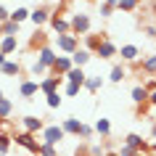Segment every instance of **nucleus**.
<instances>
[{
  "instance_id": "1",
  "label": "nucleus",
  "mask_w": 156,
  "mask_h": 156,
  "mask_svg": "<svg viewBox=\"0 0 156 156\" xmlns=\"http://www.w3.org/2000/svg\"><path fill=\"white\" fill-rule=\"evenodd\" d=\"M93 29V21H90V13H74L69 19V32L74 37H85V34H90Z\"/></svg>"
},
{
  "instance_id": "2",
  "label": "nucleus",
  "mask_w": 156,
  "mask_h": 156,
  "mask_svg": "<svg viewBox=\"0 0 156 156\" xmlns=\"http://www.w3.org/2000/svg\"><path fill=\"white\" fill-rule=\"evenodd\" d=\"M64 138H66V132L61 130V124H45L40 132V143H48V146H58Z\"/></svg>"
},
{
  "instance_id": "3",
  "label": "nucleus",
  "mask_w": 156,
  "mask_h": 156,
  "mask_svg": "<svg viewBox=\"0 0 156 156\" xmlns=\"http://www.w3.org/2000/svg\"><path fill=\"white\" fill-rule=\"evenodd\" d=\"M77 48H80V37H74L72 32H66V34H56V50H61L64 56H72Z\"/></svg>"
},
{
  "instance_id": "4",
  "label": "nucleus",
  "mask_w": 156,
  "mask_h": 156,
  "mask_svg": "<svg viewBox=\"0 0 156 156\" xmlns=\"http://www.w3.org/2000/svg\"><path fill=\"white\" fill-rule=\"evenodd\" d=\"M48 24L53 27V32H56V34H66V32H69V16H66V11H64V8L53 11Z\"/></svg>"
},
{
  "instance_id": "5",
  "label": "nucleus",
  "mask_w": 156,
  "mask_h": 156,
  "mask_svg": "<svg viewBox=\"0 0 156 156\" xmlns=\"http://www.w3.org/2000/svg\"><path fill=\"white\" fill-rule=\"evenodd\" d=\"M16 146H21L24 151H29V154L37 156V148H40V140H37V135H29V132H16Z\"/></svg>"
},
{
  "instance_id": "6",
  "label": "nucleus",
  "mask_w": 156,
  "mask_h": 156,
  "mask_svg": "<svg viewBox=\"0 0 156 156\" xmlns=\"http://www.w3.org/2000/svg\"><path fill=\"white\" fill-rule=\"evenodd\" d=\"M122 146L132 148V151H138V154H146L148 151V143L143 140V135H138V132H127L124 140H122Z\"/></svg>"
},
{
  "instance_id": "7",
  "label": "nucleus",
  "mask_w": 156,
  "mask_h": 156,
  "mask_svg": "<svg viewBox=\"0 0 156 156\" xmlns=\"http://www.w3.org/2000/svg\"><path fill=\"white\" fill-rule=\"evenodd\" d=\"M50 13H53V11H50L48 5H37L34 11H29V21L40 29V27H45V24L50 21Z\"/></svg>"
},
{
  "instance_id": "8",
  "label": "nucleus",
  "mask_w": 156,
  "mask_h": 156,
  "mask_svg": "<svg viewBox=\"0 0 156 156\" xmlns=\"http://www.w3.org/2000/svg\"><path fill=\"white\" fill-rule=\"evenodd\" d=\"M37 85H40V93H42V95H48V93L61 90V85H64V77H53V74H48V77H42Z\"/></svg>"
},
{
  "instance_id": "9",
  "label": "nucleus",
  "mask_w": 156,
  "mask_h": 156,
  "mask_svg": "<svg viewBox=\"0 0 156 156\" xmlns=\"http://www.w3.org/2000/svg\"><path fill=\"white\" fill-rule=\"evenodd\" d=\"M116 56H122V61H127V64H135V61L140 58V48L132 45V42H127V45H122V48H116Z\"/></svg>"
},
{
  "instance_id": "10",
  "label": "nucleus",
  "mask_w": 156,
  "mask_h": 156,
  "mask_svg": "<svg viewBox=\"0 0 156 156\" xmlns=\"http://www.w3.org/2000/svg\"><path fill=\"white\" fill-rule=\"evenodd\" d=\"M21 124H24V132H29V135H40L42 127H45V122H42L40 116H34V114L24 116V119H21Z\"/></svg>"
},
{
  "instance_id": "11",
  "label": "nucleus",
  "mask_w": 156,
  "mask_h": 156,
  "mask_svg": "<svg viewBox=\"0 0 156 156\" xmlns=\"http://www.w3.org/2000/svg\"><path fill=\"white\" fill-rule=\"evenodd\" d=\"M19 93H21V98L32 101L37 93H40V85H37V80H21L19 82Z\"/></svg>"
},
{
  "instance_id": "12",
  "label": "nucleus",
  "mask_w": 156,
  "mask_h": 156,
  "mask_svg": "<svg viewBox=\"0 0 156 156\" xmlns=\"http://www.w3.org/2000/svg\"><path fill=\"white\" fill-rule=\"evenodd\" d=\"M69 69H72V58L69 56H56L53 66H50V74H53V77H64Z\"/></svg>"
},
{
  "instance_id": "13",
  "label": "nucleus",
  "mask_w": 156,
  "mask_h": 156,
  "mask_svg": "<svg viewBox=\"0 0 156 156\" xmlns=\"http://www.w3.org/2000/svg\"><path fill=\"white\" fill-rule=\"evenodd\" d=\"M103 40H108V34L106 32H98V34H85V50H87V53H95V50H98V45Z\"/></svg>"
},
{
  "instance_id": "14",
  "label": "nucleus",
  "mask_w": 156,
  "mask_h": 156,
  "mask_svg": "<svg viewBox=\"0 0 156 156\" xmlns=\"http://www.w3.org/2000/svg\"><path fill=\"white\" fill-rule=\"evenodd\" d=\"M19 50V37H8V34H0V53L11 56Z\"/></svg>"
},
{
  "instance_id": "15",
  "label": "nucleus",
  "mask_w": 156,
  "mask_h": 156,
  "mask_svg": "<svg viewBox=\"0 0 156 156\" xmlns=\"http://www.w3.org/2000/svg\"><path fill=\"white\" fill-rule=\"evenodd\" d=\"M64 80H66V82H72V85H80V87H82L85 80H87V74H85V69H80V66H72V69L64 74Z\"/></svg>"
},
{
  "instance_id": "16",
  "label": "nucleus",
  "mask_w": 156,
  "mask_h": 156,
  "mask_svg": "<svg viewBox=\"0 0 156 156\" xmlns=\"http://www.w3.org/2000/svg\"><path fill=\"white\" fill-rule=\"evenodd\" d=\"M37 61H40L45 69L50 72V66H53V61H56V50L50 48V45H45V48H40L37 50Z\"/></svg>"
},
{
  "instance_id": "17",
  "label": "nucleus",
  "mask_w": 156,
  "mask_h": 156,
  "mask_svg": "<svg viewBox=\"0 0 156 156\" xmlns=\"http://www.w3.org/2000/svg\"><path fill=\"white\" fill-rule=\"evenodd\" d=\"M61 130H64L66 135H80V130H82V119H77V116H66L64 122H61Z\"/></svg>"
},
{
  "instance_id": "18",
  "label": "nucleus",
  "mask_w": 156,
  "mask_h": 156,
  "mask_svg": "<svg viewBox=\"0 0 156 156\" xmlns=\"http://www.w3.org/2000/svg\"><path fill=\"white\" fill-rule=\"evenodd\" d=\"M130 98H132V103H138V108H140V106L148 103V90L143 87V85H135V87L130 90Z\"/></svg>"
},
{
  "instance_id": "19",
  "label": "nucleus",
  "mask_w": 156,
  "mask_h": 156,
  "mask_svg": "<svg viewBox=\"0 0 156 156\" xmlns=\"http://www.w3.org/2000/svg\"><path fill=\"white\" fill-rule=\"evenodd\" d=\"M69 58H72V66H80V69H82V66H85V64H87V61L93 58V53H87L85 48H77V50H74V53H72Z\"/></svg>"
},
{
  "instance_id": "20",
  "label": "nucleus",
  "mask_w": 156,
  "mask_h": 156,
  "mask_svg": "<svg viewBox=\"0 0 156 156\" xmlns=\"http://www.w3.org/2000/svg\"><path fill=\"white\" fill-rule=\"evenodd\" d=\"M95 56H98V58H114L116 56V45L111 40H103L98 45V50H95Z\"/></svg>"
},
{
  "instance_id": "21",
  "label": "nucleus",
  "mask_w": 156,
  "mask_h": 156,
  "mask_svg": "<svg viewBox=\"0 0 156 156\" xmlns=\"http://www.w3.org/2000/svg\"><path fill=\"white\" fill-rule=\"evenodd\" d=\"M0 74H5V77H19V74H21V64H19V61L5 58V64L0 66Z\"/></svg>"
},
{
  "instance_id": "22",
  "label": "nucleus",
  "mask_w": 156,
  "mask_h": 156,
  "mask_svg": "<svg viewBox=\"0 0 156 156\" xmlns=\"http://www.w3.org/2000/svg\"><path fill=\"white\" fill-rule=\"evenodd\" d=\"M138 5H140V0H119L114 11H122V13H135V11H138Z\"/></svg>"
},
{
  "instance_id": "23",
  "label": "nucleus",
  "mask_w": 156,
  "mask_h": 156,
  "mask_svg": "<svg viewBox=\"0 0 156 156\" xmlns=\"http://www.w3.org/2000/svg\"><path fill=\"white\" fill-rule=\"evenodd\" d=\"M124 77H127V72H124V66H122V64H114V66H111V74H108V80H111L114 85L124 82Z\"/></svg>"
},
{
  "instance_id": "24",
  "label": "nucleus",
  "mask_w": 156,
  "mask_h": 156,
  "mask_svg": "<svg viewBox=\"0 0 156 156\" xmlns=\"http://www.w3.org/2000/svg\"><path fill=\"white\" fill-rule=\"evenodd\" d=\"M82 87H85L87 93H98L101 87H103V77H87Z\"/></svg>"
},
{
  "instance_id": "25",
  "label": "nucleus",
  "mask_w": 156,
  "mask_h": 156,
  "mask_svg": "<svg viewBox=\"0 0 156 156\" xmlns=\"http://www.w3.org/2000/svg\"><path fill=\"white\" fill-rule=\"evenodd\" d=\"M29 45H32V48H45V45H48V37H45V32H42V29H34V34H32V40H29Z\"/></svg>"
},
{
  "instance_id": "26",
  "label": "nucleus",
  "mask_w": 156,
  "mask_h": 156,
  "mask_svg": "<svg viewBox=\"0 0 156 156\" xmlns=\"http://www.w3.org/2000/svg\"><path fill=\"white\" fill-rule=\"evenodd\" d=\"M93 130L98 132L101 138H108V135H111V122H108V119H103V116H101L98 122H95V127H93Z\"/></svg>"
},
{
  "instance_id": "27",
  "label": "nucleus",
  "mask_w": 156,
  "mask_h": 156,
  "mask_svg": "<svg viewBox=\"0 0 156 156\" xmlns=\"http://www.w3.org/2000/svg\"><path fill=\"white\" fill-rule=\"evenodd\" d=\"M27 19H29V8H24V5H19L16 11H11V21H13V24H21Z\"/></svg>"
},
{
  "instance_id": "28",
  "label": "nucleus",
  "mask_w": 156,
  "mask_h": 156,
  "mask_svg": "<svg viewBox=\"0 0 156 156\" xmlns=\"http://www.w3.org/2000/svg\"><path fill=\"white\" fill-rule=\"evenodd\" d=\"M140 72H146V74H156V53L140 61Z\"/></svg>"
},
{
  "instance_id": "29",
  "label": "nucleus",
  "mask_w": 156,
  "mask_h": 156,
  "mask_svg": "<svg viewBox=\"0 0 156 156\" xmlns=\"http://www.w3.org/2000/svg\"><path fill=\"white\" fill-rule=\"evenodd\" d=\"M61 101H64L61 90H56V93H48V95H45V103H48V108H58V106H61Z\"/></svg>"
},
{
  "instance_id": "30",
  "label": "nucleus",
  "mask_w": 156,
  "mask_h": 156,
  "mask_svg": "<svg viewBox=\"0 0 156 156\" xmlns=\"http://www.w3.org/2000/svg\"><path fill=\"white\" fill-rule=\"evenodd\" d=\"M19 27H21V24H13V21L8 19L5 24H0V34H8V37H16V34H19Z\"/></svg>"
},
{
  "instance_id": "31",
  "label": "nucleus",
  "mask_w": 156,
  "mask_h": 156,
  "mask_svg": "<svg viewBox=\"0 0 156 156\" xmlns=\"http://www.w3.org/2000/svg\"><path fill=\"white\" fill-rule=\"evenodd\" d=\"M11 114H13V103H11L8 98H3L0 101V122H5Z\"/></svg>"
},
{
  "instance_id": "32",
  "label": "nucleus",
  "mask_w": 156,
  "mask_h": 156,
  "mask_svg": "<svg viewBox=\"0 0 156 156\" xmlns=\"http://www.w3.org/2000/svg\"><path fill=\"white\" fill-rule=\"evenodd\" d=\"M11 146H13V138H11L8 132H0V154H8Z\"/></svg>"
},
{
  "instance_id": "33",
  "label": "nucleus",
  "mask_w": 156,
  "mask_h": 156,
  "mask_svg": "<svg viewBox=\"0 0 156 156\" xmlns=\"http://www.w3.org/2000/svg\"><path fill=\"white\" fill-rule=\"evenodd\" d=\"M29 74H32V77H48L50 72H48V69H45V66L40 64V61H34V64L29 66Z\"/></svg>"
},
{
  "instance_id": "34",
  "label": "nucleus",
  "mask_w": 156,
  "mask_h": 156,
  "mask_svg": "<svg viewBox=\"0 0 156 156\" xmlns=\"http://www.w3.org/2000/svg\"><path fill=\"white\" fill-rule=\"evenodd\" d=\"M37 156H58V151H56V146L40 143V148H37Z\"/></svg>"
},
{
  "instance_id": "35",
  "label": "nucleus",
  "mask_w": 156,
  "mask_h": 156,
  "mask_svg": "<svg viewBox=\"0 0 156 156\" xmlns=\"http://www.w3.org/2000/svg\"><path fill=\"white\" fill-rule=\"evenodd\" d=\"M80 90H82L80 85H72V82L64 85V95H69V98H77V95H80Z\"/></svg>"
},
{
  "instance_id": "36",
  "label": "nucleus",
  "mask_w": 156,
  "mask_h": 156,
  "mask_svg": "<svg viewBox=\"0 0 156 156\" xmlns=\"http://www.w3.org/2000/svg\"><path fill=\"white\" fill-rule=\"evenodd\" d=\"M80 135H82V138H85V140H90V138H93V135H95V130H93L90 124H82V130H80Z\"/></svg>"
},
{
  "instance_id": "37",
  "label": "nucleus",
  "mask_w": 156,
  "mask_h": 156,
  "mask_svg": "<svg viewBox=\"0 0 156 156\" xmlns=\"http://www.w3.org/2000/svg\"><path fill=\"white\" fill-rule=\"evenodd\" d=\"M101 16H103V19H108V16H111V13H114V8H111V5H106V3H101Z\"/></svg>"
},
{
  "instance_id": "38",
  "label": "nucleus",
  "mask_w": 156,
  "mask_h": 156,
  "mask_svg": "<svg viewBox=\"0 0 156 156\" xmlns=\"http://www.w3.org/2000/svg\"><path fill=\"white\" fill-rule=\"evenodd\" d=\"M119 156H143V154H138V151H132V148L122 146V148H119Z\"/></svg>"
},
{
  "instance_id": "39",
  "label": "nucleus",
  "mask_w": 156,
  "mask_h": 156,
  "mask_svg": "<svg viewBox=\"0 0 156 156\" xmlns=\"http://www.w3.org/2000/svg\"><path fill=\"white\" fill-rule=\"evenodd\" d=\"M8 19H11V11L5 8V5H0V24H5Z\"/></svg>"
},
{
  "instance_id": "40",
  "label": "nucleus",
  "mask_w": 156,
  "mask_h": 156,
  "mask_svg": "<svg viewBox=\"0 0 156 156\" xmlns=\"http://www.w3.org/2000/svg\"><path fill=\"white\" fill-rule=\"evenodd\" d=\"M143 32H146L148 37H156V27L154 24H146V27H143Z\"/></svg>"
},
{
  "instance_id": "41",
  "label": "nucleus",
  "mask_w": 156,
  "mask_h": 156,
  "mask_svg": "<svg viewBox=\"0 0 156 156\" xmlns=\"http://www.w3.org/2000/svg\"><path fill=\"white\" fill-rule=\"evenodd\" d=\"M148 103L156 108V90H154V93H148Z\"/></svg>"
},
{
  "instance_id": "42",
  "label": "nucleus",
  "mask_w": 156,
  "mask_h": 156,
  "mask_svg": "<svg viewBox=\"0 0 156 156\" xmlns=\"http://www.w3.org/2000/svg\"><path fill=\"white\" fill-rule=\"evenodd\" d=\"M103 3H106V5H111V8H116V3H119V0H103Z\"/></svg>"
},
{
  "instance_id": "43",
  "label": "nucleus",
  "mask_w": 156,
  "mask_h": 156,
  "mask_svg": "<svg viewBox=\"0 0 156 156\" xmlns=\"http://www.w3.org/2000/svg\"><path fill=\"white\" fill-rule=\"evenodd\" d=\"M151 138L156 140V122H154V127H151Z\"/></svg>"
},
{
  "instance_id": "44",
  "label": "nucleus",
  "mask_w": 156,
  "mask_h": 156,
  "mask_svg": "<svg viewBox=\"0 0 156 156\" xmlns=\"http://www.w3.org/2000/svg\"><path fill=\"white\" fill-rule=\"evenodd\" d=\"M5 58H8V56H3V53H0V66H3V64H5Z\"/></svg>"
},
{
  "instance_id": "45",
  "label": "nucleus",
  "mask_w": 156,
  "mask_h": 156,
  "mask_svg": "<svg viewBox=\"0 0 156 156\" xmlns=\"http://www.w3.org/2000/svg\"><path fill=\"white\" fill-rule=\"evenodd\" d=\"M3 98H5V95H3V90H0V101H3Z\"/></svg>"
},
{
  "instance_id": "46",
  "label": "nucleus",
  "mask_w": 156,
  "mask_h": 156,
  "mask_svg": "<svg viewBox=\"0 0 156 156\" xmlns=\"http://www.w3.org/2000/svg\"><path fill=\"white\" fill-rule=\"evenodd\" d=\"M108 156H119V154H114V151H111V154H108Z\"/></svg>"
},
{
  "instance_id": "47",
  "label": "nucleus",
  "mask_w": 156,
  "mask_h": 156,
  "mask_svg": "<svg viewBox=\"0 0 156 156\" xmlns=\"http://www.w3.org/2000/svg\"><path fill=\"white\" fill-rule=\"evenodd\" d=\"M0 156H8V154H0Z\"/></svg>"
},
{
  "instance_id": "48",
  "label": "nucleus",
  "mask_w": 156,
  "mask_h": 156,
  "mask_svg": "<svg viewBox=\"0 0 156 156\" xmlns=\"http://www.w3.org/2000/svg\"><path fill=\"white\" fill-rule=\"evenodd\" d=\"M154 154H156V146H154Z\"/></svg>"
},
{
  "instance_id": "49",
  "label": "nucleus",
  "mask_w": 156,
  "mask_h": 156,
  "mask_svg": "<svg viewBox=\"0 0 156 156\" xmlns=\"http://www.w3.org/2000/svg\"><path fill=\"white\" fill-rule=\"evenodd\" d=\"M154 5H156V0H154Z\"/></svg>"
},
{
  "instance_id": "50",
  "label": "nucleus",
  "mask_w": 156,
  "mask_h": 156,
  "mask_svg": "<svg viewBox=\"0 0 156 156\" xmlns=\"http://www.w3.org/2000/svg\"><path fill=\"white\" fill-rule=\"evenodd\" d=\"M66 156H69V154H66Z\"/></svg>"
}]
</instances>
